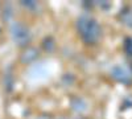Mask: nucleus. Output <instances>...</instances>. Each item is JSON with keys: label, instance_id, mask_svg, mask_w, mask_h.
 <instances>
[{"label": "nucleus", "instance_id": "nucleus-1", "mask_svg": "<svg viewBox=\"0 0 132 119\" xmlns=\"http://www.w3.org/2000/svg\"><path fill=\"white\" fill-rule=\"evenodd\" d=\"M75 28L81 38L83 40L85 44L87 45H93L98 40L101 38L102 35V29L99 23L90 15H82L77 19Z\"/></svg>", "mask_w": 132, "mask_h": 119}, {"label": "nucleus", "instance_id": "nucleus-2", "mask_svg": "<svg viewBox=\"0 0 132 119\" xmlns=\"http://www.w3.org/2000/svg\"><path fill=\"white\" fill-rule=\"evenodd\" d=\"M11 37L17 46H28L32 40V33L27 25L20 21H15L11 24Z\"/></svg>", "mask_w": 132, "mask_h": 119}, {"label": "nucleus", "instance_id": "nucleus-3", "mask_svg": "<svg viewBox=\"0 0 132 119\" xmlns=\"http://www.w3.org/2000/svg\"><path fill=\"white\" fill-rule=\"evenodd\" d=\"M111 77L120 82V83H124V85H129L131 81H132V74L131 72L126 68V66H122V65H116L111 69Z\"/></svg>", "mask_w": 132, "mask_h": 119}, {"label": "nucleus", "instance_id": "nucleus-4", "mask_svg": "<svg viewBox=\"0 0 132 119\" xmlns=\"http://www.w3.org/2000/svg\"><path fill=\"white\" fill-rule=\"evenodd\" d=\"M38 57V50L35 48H28L23 54H21V62L24 64H29L32 61H35Z\"/></svg>", "mask_w": 132, "mask_h": 119}, {"label": "nucleus", "instance_id": "nucleus-5", "mask_svg": "<svg viewBox=\"0 0 132 119\" xmlns=\"http://www.w3.org/2000/svg\"><path fill=\"white\" fill-rule=\"evenodd\" d=\"M120 20L124 25H127L128 28H132V8L131 7H126L122 13H120Z\"/></svg>", "mask_w": 132, "mask_h": 119}, {"label": "nucleus", "instance_id": "nucleus-6", "mask_svg": "<svg viewBox=\"0 0 132 119\" xmlns=\"http://www.w3.org/2000/svg\"><path fill=\"white\" fill-rule=\"evenodd\" d=\"M54 46H56V44H54V40H53V37H45L44 38V41H42V48L45 49L46 52H52L53 49H54Z\"/></svg>", "mask_w": 132, "mask_h": 119}, {"label": "nucleus", "instance_id": "nucleus-7", "mask_svg": "<svg viewBox=\"0 0 132 119\" xmlns=\"http://www.w3.org/2000/svg\"><path fill=\"white\" fill-rule=\"evenodd\" d=\"M123 49L126 52V54L132 57V37H126L123 42Z\"/></svg>", "mask_w": 132, "mask_h": 119}, {"label": "nucleus", "instance_id": "nucleus-8", "mask_svg": "<svg viewBox=\"0 0 132 119\" xmlns=\"http://www.w3.org/2000/svg\"><path fill=\"white\" fill-rule=\"evenodd\" d=\"M20 4L27 9H36L37 8V3L33 2V0H23V2H20Z\"/></svg>", "mask_w": 132, "mask_h": 119}, {"label": "nucleus", "instance_id": "nucleus-9", "mask_svg": "<svg viewBox=\"0 0 132 119\" xmlns=\"http://www.w3.org/2000/svg\"><path fill=\"white\" fill-rule=\"evenodd\" d=\"M77 119H85V118H77Z\"/></svg>", "mask_w": 132, "mask_h": 119}]
</instances>
